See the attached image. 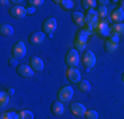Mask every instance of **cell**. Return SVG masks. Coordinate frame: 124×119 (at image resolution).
I'll return each mask as SVG.
<instances>
[{
	"label": "cell",
	"mask_w": 124,
	"mask_h": 119,
	"mask_svg": "<svg viewBox=\"0 0 124 119\" xmlns=\"http://www.w3.org/2000/svg\"><path fill=\"white\" fill-rule=\"evenodd\" d=\"M88 34L83 28L81 29L79 32H77L75 37H74V46L78 52H82L83 49H86V45H87V38H88Z\"/></svg>",
	"instance_id": "obj_1"
},
{
	"label": "cell",
	"mask_w": 124,
	"mask_h": 119,
	"mask_svg": "<svg viewBox=\"0 0 124 119\" xmlns=\"http://www.w3.org/2000/svg\"><path fill=\"white\" fill-rule=\"evenodd\" d=\"M65 62H66V65L69 68H75L78 66L79 64V54H78V50L75 49H69L66 53V56H65Z\"/></svg>",
	"instance_id": "obj_2"
},
{
	"label": "cell",
	"mask_w": 124,
	"mask_h": 119,
	"mask_svg": "<svg viewBox=\"0 0 124 119\" xmlns=\"http://www.w3.org/2000/svg\"><path fill=\"white\" fill-rule=\"evenodd\" d=\"M74 95V89L71 86H62V87L58 90V94H57V98L60 102H69L70 99L73 98Z\"/></svg>",
	"instance_id": "obj_3"
},
{
	"label": "cell",
	"mask_w": 124,
	"mask_h": 119,
	"mask_svg": "<svg viewBox=\"0 0 124 119\" xmlns=\"http://www.w3.org/2000/svg\"><path fill=\"white\" fill-rule=\"evenodd\" d=\"M119 48V36H115V34H111L110 37H107L104 42V49L107 53H114Z\"/></svg>",
	"instance_id": "obj_4"
},
{
	"label": "cell",
	"mask_w": 124,
	"mask_h": 119,
	"mask_svg": "<svg viewBox=\"0 0 124 119\" xmlns=\"http://www.w3.org/2000/svg\"><path fill=\"white\" fill-rule=\"evenodd\" d=\"M55 29H57V20H55L54 17H49V19H46L45 21H44L42 32L45 34H49L50 37H52V34L55 32Z\"/></svg>",
	"instance_id": "obj_5"
},
{
	"label": "cell",
	"mask_w": 124,
	"mask_h": 119,
	"mask_svg": "<svg viewBox=\"0 0 124 119\" xmlns=\"http://www.w3.org/2000/svg\"><path fill=\"white\" fill-rule=\"evenodd\" d=\"M94 34L96 36H100V37H110V26L106 21H98V24L95 25L94 28Z\"/></svg>",
	"instance_id": "obj_6"
},
{
	"label": "cell",
	"mask_w": 124,
	"mask_h": 119,
	"mask_svg": "<svg viewBox=\"0 0 124 119\" xmlns=\"http://www.w3.org/2000/svg\"><path fill=\"white\" fill-rule=\"evenodd\" d=\"M26 54V46L23 41H17L12 48V57L15 58H23Z\"/></svg>",
	"instance_id": "obj_7"
},
{
	"label": "cell",
	"mask_w": 124,
	"mask_h": 119,
	"mask_svg": "<svg viewBox=\"0 0 124 119\" xmlns=\"http://www.w3.org/2000/svg\"><path fill=\"white\" fill-rule=\"evenodd\" d=\"M82 62H83V65L87 68V69H91V68L95 66L96 57H95V54H94L93 50H86V52H85L83 57H82Z\"/></svg>",
	"instance_id": "obj_8"
},
{
	"label": "cell",
	"mask_w": 124,
	"mask_h": 119,
	"mask_svg": "<svg viewBox=\"0 0 124 119\" xmlns=\"http://www.w3.org/2000/svg\"><path fill=\"white\" fill-rule=\"evenodd\" d=\"M9 15L13 17V19H17V20H21L26 16V8H24L23 5H13L12 8L9 9Z\"/></svg>",
	"instance_id": "obj_9"
},
{
	"label": "cell",
	"mask_w": 124,
	"mask_h": 119,
	"mask_svg": "<svg viewBox=\"0 0 124 119\" xmlns=\"http://www.w3.org/2000/svg\"><path fill=\"white\" fill-rule=\"evenodd\" d=\"M66 78L71 83H79L82 81L81 79V71L77 69V68H69V69L66 70Z\"/></svg>",
	"instance_id": "obj_10"
},
{
	"label": "cell",
	"mask_w": 124,
	"mask_h": 119,
	"mask_svg": "<svg viewBox=\"0 0 124 119\" xmlns=\"http://www.w3.org/2000/svg\"><path fill=\"white\" fill-rule=\"evenodd\" d=\"M86 111L87 110H86V107H85V105H82V103H79V102H74L70 106V112H71L73 115H75V117H85Z\"/></svg>",
	"instance_id": "obj_11"
},
{
	"label": "cell",
	"mask_w": 124,
	"mask_h": 119,
	"mask_svg": "<svg viewBox=\"0 0 124 119\" xmlns=\"http://www.w3.org/2000/svg\"><path fill=\"white\" fill-rule=\"evenodd\" d=\"M33 73H34V70L29 65L24 64V65H19L17 66V74L20 77H23V78H31V77H33Z\"/></svg>",
	"instance_id": "obj_12"
},
{
	"label": "cell",
	"mask_w": 124,
	"mask_h": 119,
	"mask_svg": "<svg viewBox=\"0 0 124 119\" xmlns=\"http://www.w3.org/2000/svg\"><path fill=\"white\" fill-rule=\"evenodd\" d=\"M44 38H45V33L41 31H36L29 36V44H32V45H40L44 41Z\"/></svg>",
	"instance_id": "obj_13"
},
{
	"label": "cell",
	"mask_w": 124,
	"mask_h": 119,
	"mask_svg": "<svg viewBox=\"0 0 124 119\" xmlns=\"http://www.w3.org/2000/svg\"><path fill=\"white\" fill-rule=\"evenodd\" d=\"M86 16V24H88V25H93L94 28H95V25L98 24L99 21V16H98V12H95V11H87V13L85 15Z\"/></svg>",
	"instance_id": "obj_14"
},
{
	"label": "cell",
	"mask_w": 124,
	"mask_h": 119,
	"mask_svg": "<svg viewBox=\"0 0 124 119\" xmlns=\"http://www.w3.org/2000/svg\"><path fill=\"white\" fill-rule=\"evenodd\" d=\"M71 19L74 24H77L78 26H82L83 28L85 25H86V16H85L82 12H74V13H71Z\"/></svg>",
	"instance_id": "obj_15"
},
{
	"label": "cell",
	"mask_w": 124,
	"mask_h": 119,
	"mask_svg": "<svg viewBox=\"0 0 124 119\" xmlns=\"http://www.w3.org/2000/svg\"><path fill=\"white\" fill-rule=\"evenodd\" d=\"M29 66L34 71H41L44 69V61L40 57H32L29 60Z\"/></svg>",
	"instance_id": "obj_16"
},
{
	"label": "cell",
	"mask_w": 124,
	"mask_h": 119,
	"mask_svg": "<svg viewBox=\"0 0 124 119\" xmlns=\"http://www.w3.org/2000/svg\"><path fill=\"white\" fill-rule=\"evenodd\" d=\"M124 19V9H122V8H116V9L112 11L111 13V20L114 23H122Z\"/></svg>",
	"instance_id": "obj_17"
},
{
	"label": "cell",
	"mask_w": 124,
	"mask_h": 119,
	"mask_svg": "<svg viewBox=\"0 0 124 119\" xmlns=\"http://www.w3.org/2000/svg\"><path fill=\"white\" fill-rule=\"evenodd\" d=\"M110 33L112 34H115V36H122L124 34V24L122 23H115V24H112V25L110 26Z\"/></svg>",
	"instance_id": "obj_18"
},
{
	"label": "cell",
	"mask_w": 124,
	"mask_h": 119,
	"mask_svg": "<svg viewBox=\"0 0 124 119\" xmlns=\"http://www.w3.org/2000/svg\"><path fill=\"white\" fill-rule=\"evenodd\" d=\"M63 111H65V107H63V105H62V102H60V101H55V102L52 105V112L54 115L61 117V115L63 114Z\"/></svg>",
	"instance_id": "obj_19"
},
{
	"label": "cell",
	"mask_w": 124,
	"mask_h": 119,
	"mask_svg": "<svg viewBox=\"0 0 124 119\" xmlns=\"http://www.w3.org/2000/svg\"><path fill=\"white\" fill-rule=\"evenodd\" d=\"M55 4H58V5H61V8L63 11H71V8L74 7V1L73 0H55Z\"/></svg>",
	"instance_id": "obj_20"
},
{
	"label": "cell",
	"mask_w": 124,
	"mask_h": 119,
	"mask_svg": "<svg viewBox=\"0 0 124 119\" xmlns=\"http://www.w3.org/2000/svg\"><path fill=\"white\" fill-rule=\"evenodd\" d=\"M0 34L4 36V37H9L13 34V26H11L9 24H3L0 26Z\"/></svg>",
	"instance_id": "obj_21"
},
{
	"label": "cell",
	"mask_w": 124,
	"mask_h": 119,
	"mask_svg": "<svg viewBox=\"0 0 124 119\" xmlns=\"http://www.w3.org/2000/svg\"><path fill=\"white\" fill-rule=\"evenodd\" d=\"M16 119H34V114L29 110H20L16 115Z\"/></svg>",
	"instance_id": "obj_22"
},
{
	"label": "cell",
	"mask_w": 124,
	"mask_h": 119,
	"mask_svg": "<svg viewBox=\"0 0 124 119\" xmlns=\"http://www.w3.org/2000/svg\"><path fill=\"white\" fill-rule=\"evenodd\" d=\"M9 97L11 95L7 93V91H1L0 93V107L1 109H4V107L8 106V103H9Z\"/></svg>",
	"instance_id": "obj_23"
},
{
	"label": "cell",
	"mask_w": 124,
	"mask_h": 119,
	"mask_svg": "<svg viewBox=\"0 0 124 119\" xmlns=\"http://www.w3.org/2000/svg\"><path fill=\"white\" fill-rule=\"evenodd\" d=\"M96 4H98V3H96L95 0H82V7L86 11H93L94 8L96 7Z\"/></svg>",
	"instance_id": "obj_24"
},
{
	"label": "cell",
	"mask_w": 124,
	"mask_h": 119,
	"mask_svg": "<svg viewBox=\"0 0 124 119\" xmlns=\"http://www.w3.org/2000/svg\"><path fill=\"white\" fill-rule=\"evenodd\" d=\"M78 87L82 93H88V91L91 90V83L88 81H86V79H82V81L78 83Z\"/></svg>",
	"instance_id": "obj_25"
},
{
	"label": "cell",
	"mask_w": 124,
	"mask_h": 119,
	"mask_svg": "<svg viewBox=\"0 0 124 119\" xmlns=\"http://www.w3.org/2000/svg\"><path fill=\"white\" fill-rule=\"evenodd\" d=\"M85 117H86V119H98L99 114H98V111H95V110H87L86 114H85Z\"/></svg>",
	"instance_id": "obj_26"
},
{
	"label": "cell",
	"mask_w": 124,
	"mask_h": 119,
	"mask_svg": "<svg viewBox=\"0 0 124 119\" xmlns=\"http://www.w3.org/2000/svg\"><path fill=\"white\" fill-rule=\"evenodd\" d=\"M16 115L17 112L15 111H7V112H3L0 119H16Z\"/></svg>",
	"instance_id": "obj_27"
},
{
	"label": "cell",
	"mask_w": 124,
	"mask_h": 119,
	"mask_svg": "<svg viewBox=\"0 0 124 119\" xmlns=\"http://www.w3.org/2000/svg\"><path fill=\"white\" fill-rule=\"evenodd\" d=\"M44 4V0H28L29 7H40Z\"/></svg>",
	"instance_id": "obj_28"
},
{
	"label": "cell",
	"mask_w": 124,
	"mask_h": 119,
	"mask_svg": "<svg viewBox=\"0 0 124 119\" xmlns=\"http://www.w3.org/2000/svg\"><path fill=\"white\" fill-rule=\"evenodd\" d=\"M98 16L99 17H106V16H107V8L103 7V5H99V8H98Z\"/></svg>",
	"instance_id": "obj_29"
},
{
	"label": "cell",
	"mask_w": 124,
	"mask_h": 119,
	"mask_svg": "<svg viewBox=\"0 0 124 119\" xmlns=\"http://www.w3.org/2000/svg\"><path fill=\"white\" fill-rule=\"evenodd\" d=\"M8 64H9L11 66H17V58L11 57V58H9V61H8Z\"/></svg>",
	"instance_id": "obj_30"
},
{
	"label": "cell",
	"mask_w": 124,
	"mask_h": 119,
	"mask_svg": "<svg viewBox=\"0 0 124 119\" xmlns=\"http://www.w3.org/2000/svg\"><path fill=\"white\" fill-rule=\"evenodd\" d=\"M26 13H28V15H33L34 13V7H28V8H26Z\"/></svg>",
	"instance_id": "obj_31"
},
{
	"label": "cell",
	"mask_w": 124,
	"mask_h": 119,
	"mask_svg": "<svg viewBox=\"0 0 124 119\" xmlns=\"http://www.w3.org/2000/svg\"><path fill=\"white\" fill-rule=\"evenodd\" d=\"M96 3H98L99 5H103V7H104V5L107 4V1H106V0H99V1H96Z\"/></svg>",
	"instance_id": "obj_32"
},
{
	"label": "cell",
	"mask_w": 124,
	"mask_h": 119,
	"mask_svg": "<svg viewBox=\"0 0 124 119\" xmlns=\"http://www.w3.org/2000/svg\"><path fill=\"white\" fill-rule=\"evenodd\" d=\"M7 93L9 94V95H13V94H15V89H8V91H7Z\"/></svg>",
	"instance_id": "obj_33"
},
{
	"label": "cell",
	"mask_w": 124,
	"mask_h": 119,
	"mask_svg": "<svg viewBox=\"0 0 124 119\" xmlns=\"http://www.w3.org/2000/svg\"><path fill=\"white\" fill-rule=\"evenodd\" d=\"M119 5H120L122 9H124V0H123V1H119Z\"/></svg>",
	"instance_id": "obj_34"
},
{
	"label": "cell",
	"mask_w": 124,
	"mask_h": 119,
	"mask_svg": "<svg viewBox=\"0 0 124 119\" xmlns=\"http://www.w3.org/2000/svg\"><path fill=\"white\" fill-rule=\"evenodd\" d=\"M122 81H123V83H124V74H123V78H122Z\"/></svg>",
	"instance_id": "obj_35"
}]
</instances>
